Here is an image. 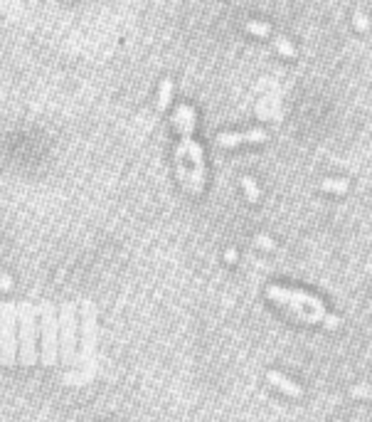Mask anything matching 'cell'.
<instances>
[{
	"mask_svg": "<svg viewBox=\"0 0 372 422\" xmlns=\"http://www.w3.org/2000/svg\"><path fill=\"white\" fill-rule=\"evenodd\" d=\"M266 296L279 304L281 309H286L288 314H293L296 319L306 321V324H323L328 328H338L340 326V316L328 314L325 304L301 289H288V287H279V284H269L266 287Z\"/></svg>",
	"mask_w": 372,
	"mask_h": 422,
	"instance_id": "6da1fadb",
	"label": "cell"
},
{
	"mask_svg": "<svg viewBox=\"0 0 372 422\" xmlns=\"http://www.w3.org/2000/svg\"><path fill=\"white\" fill-rule=\"evenodd\" d=\"M15 324H18V306L5 301L0 306V360L3 365L15 363Z\"/></svg>",
	"mask_w": 372,
	"mask_h": 422,
	"instance_id": "7a4b0ae2",
	"label": "cell"
},
{
	"mask_svg": "<svg viewBox=\"0 0 372 422\" xmlns=\"http://www.w3.org/2000/svg\"><path fill=\"white\" fill-rule=\"evenodd\" d=\"M20 321V360L23 365L35 363V309L30 304H23L18 309Z\"/></svg>",
	"mask_w": 372,
	"mask_h": 422,
	"instance_id": "3957f363",
	"label": "cell"
},
{
	"mask_svg": "<svg viewBox=\"0 0 372 422\" xmlns=\"http://www.w3.org/2000/svg\"><path fill=\"white\" fill-rule=\"evenodd\" d=\"M57 358V311L52 304L42 309V363L50 368Z\"/></svg>",
	"mask_w": 372,
	"mask_h": 422,
	"instance_id": "277c9868",
	"label": "cell"
},
{
	"mask_svg": "<svg viewBox=\"0 0 372 422\" xmlns=\"http://www.w3.org/2000/svg\"><path fill=\"white\" fill-rule=\"evenodd\" d=\"M269 133L264 129H252V131H225L215 136V143L222 148H234L242 143H266Z\"/></svg>",
	"mask_w": 372,
	"mask_h": 422,
	"instance_id": "5b68a950",
	"label": "cell"
},
{
	"mask_svg": "<svg viewBox=\"0 0 372 422\" xmlns=\"http://www.w3.org/2000/svg\"><path fill=\"white\" fill-rule=\"evenodd\" d=\"M74 316H77V309H74V304L72 301H67L64 306H62V314H59V319H62V353H64V363H69L72 360V356H74Z\"/></svg>",
	"mask_w": 372,
	"mask_h": 422,
	"instance_id": "8992f818",
	"label": "cell"
},
{
	"mask_svg": "<svg viewBox=\"0 0 372 422\" xmlns=\"http://www.w3.org/2000/svg\"><path fill=\"white\" fill-rule=\"evenodd\" d=\"M266 380H269L271 388H276L279 392H284L288 397H303V388L298 383H293L291 378H286L284 373H279V370H269L266 373Z\"/></svg>",
	"mask_w": 372,
	"mask_h": 422,
	"instance_id": "52a82bcc",
	"label": "cell"
},
{
	"mask_svg": "<svg viewBox=\"0 0 372 422\" xmlns=\"http://www.w3.org/2000/svg\"><path fill=\"white\" fill-rule=\"evenodd\" d=\"M195 121H198V116H195V109L193 106H188V104L177 106V111H175V126H177L180 136H193Z\"/></svg>",
	"mask_w": 372,
	"mask_h": 422,
	"instance_id": "ba28073f",
	"label": "cell"
},
{
	"mask_svg": "<svg viewBox=\"0 0 372 422\" xmlns=\"http://www.w3.org/2000/svg\"><path fill=\"white\" fill-rule=\"evenodd\" d=\"M271 45H274V50H276L281 57H286V60H296V57H298L296 45H293L288 37H284V35H274V37H271Z\"/></svg>",
	"mask_w": 372,
	"mask_h": 422,
	"instance_id": "9c48e42d",
	"label": "cell"
},
{
	"mask_svg": "<svg viewBox=\"0 0 372 422\" xmlns=\"http://www.w3.org/2000/svg\"><path fill=\"white\" fill-rule=\"evenodd\" d=\"M318 188H320L323 193L343 195V193H347V190H350V183H347L345 178H325V180H320V183H318Z\"/></svg>",
	"mask_w": 372,
	"mask_h": 422,
	"instance_id": "30bf717a",
	"label": "cell"
},
{
	"mask_svg": "<svg viewBox=\"0 0 372 422\" xmlns=\"http://www.w3.org/2000/svg\"><path fill=\"white\" fill-rule=\"evenodd\" d=\"M352 28H355V32L367 35V32L372 30V20H370V15H367L365 10H355V13H352Z\"/></svg>",
	"mask_w": 372,
	"mask_h": 422,
	"instance_id": "8fae6325",
	"label": "cell"
},
{
	"mask_svg": "<svg viewBox=\"0 0 372 422\" xmlns=\"http://www.w3.org/2000/svg\"><path fill=\"white\" fill-rule=\"evenodd\" d=\"M249 35H257V37H271V25L269 23H259V20H247L244 25H242Z\"/></svg>",
	"mask_w": 372,
	"mask_h": 422,
	"instance_id": "7c38bea8",
	"label": "cell"
},
{
	"mask_svg": "<svg viewBox=\"0 0 372 422\" xmlns=\"http://www.w3.org/2000/svg\"><path fill=\"white\" fill-rule=\"evenodd\" d=\"M170 99H172V79H163L160 94H158V109L165 111V109L170 106Z\"/></svg>",
	"mask_w": 372,
	"mask_h": 422,
	"instance_id": "4fadbf2b",
	"label": "cell"
},
{
	"mask_svg": "<svg viewBox=\"0 0 372 422\" xmlns=\"http://www.w3.org/2000/svg\"><path fill=\"white\" fill-rule=\"evenodd\" d=\"M239 183H242V188H244V193H247L249 202H257V200H259V188H257V183H254L249 175H242V178H239Z\"/></svg>",
	"mask_w": 372,
	"mask_h": 422,
	"instance_id": "5bb4252c",
	"label": "cell"
},
{
	"mask_svg": "<svg viewBox=\"0 0 372 422\" xmlns=\"http://www.w3.org/2000/svg\"><path fill=\"white\" fill-rule=\"evenodd\" d=\"M350 395H355V397H370L372 395V385H355L350 390Z\"/></svg>",
	"mask_w": 372,
	"mask_h": 422,
	"instance_id": "9a60e30c",
	"label": "cell"
},
{
	"mask_svg": "<svg viewBox=\"0 0 372 422\" xmlns=\"http://www.w3.org/2000/svg\"><path fill=\"white\" fill-rule=\"evenodd\" d=\"M257 242H259V247H264V250H271V247H274V242H271L269 237H257Z\"/></svg>",
	"mask_w": 372,
	"mask_h": 422,
	"instance_id": "2e32d148",
	"label": "cell"
},
{
	"mask_svg": "<svg viewBox=\"0 0 372 422\" xmlns=\"http://www.w3.org/2000/svg\"><path fill=\"white\" fill-rule=\"evenodd\" d=\"M338 422H343V420H338Z\"/></svg>",
	"mask_w": 372,
	"mask_h": 422,
	"instance_id": "e0dca14e",
	"label": "cell"
}]
</instances>
